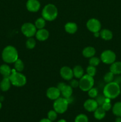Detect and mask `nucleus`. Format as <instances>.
Wrapping results in <instances>:
<instances>
[{
  "label": "nucleus",
  "instance_id": "29",
  "mask_svg": "<svg viewBox=\"0 0 121 122\" xmlns=\"http://www.w3.org/2000/svg\"><path fill=\"white\" fill-rule=\"evenodd\" d=\"M75 122H88V118L85 114H79L75 119Z\"/></svg>",
  "mask_w": 121,
  "mask_h": 122
},
{
  "label": "nucleus",
  "instance_id": "5",
  "mask_svg": "<svg viewBox=\"0 0 121 122\" xmlns=\"http://www.w3.org/2000/svg\"><path fill=\"white\" fill-rule=\"evenodd\" d=\"M94 84V80L93 77L87 75H84V76L79 79V87L83 91L87 92L93 87Z\"/></svg>",
  "mask_w": 121,
  "mask_h": 122
},
{
  "label": "nucleus",
  "instance_id": "33",
  "mask_svg": "<svg viewBox=\"0 0 121 122\" xmlns=\"http://www.w3.org/2000/svg\"><path fill=\"white\" fill-rule=\"evenodd\" d=\"M96 101L97 102V103L98 104V105L99 106H102L103 105V104L105 102V99H106V97L104 96V94L103 95H101V94H98L97 97L96 98Z\"/></svg>",
  "mask_w": 121,
  "mask_h": 122
},
{
  "label": "nucleus",
  "instance_id": "30",
  "mask_svg": "<svg viewBox=\"0 0 121 122\" xmlns=\"http://www.w3.org/2000/svg\"><path fill=\"white\" fill-rule=\"evenodd\" d=\"M100 58L93 56V57L90 58L89 60V64L92 66L97 67L100 63Z\"/></svg>",
  "mask_w": 121,
  "mask_h": 122
},
{
  "label": "nucleus",
  "instance_id": "15",
  "mask_svg": "<svg viewBox=\"0 0 121 122\" xmlns=\"http://www.w3.org/2000/svg\"><path fill=\"white\" fill-rule=\"evenodd\" d=\"M36 38L39 41H45L48 39L49 36V32L46 29H38L36 33Z\"/></svg>",
  "mask_w": 121,
  "mask_h": 122
},
{
  "label": "nucleus",
  "instance_id": "44",
  "mask_svg": "<svg viewBox=\"0 0 121 122\" xmlns=\"http://www.w3.org/2000/svg\"><path fill=\"white\" fill-rule=\"evenodd\" d=\"M0 82H1V81H0Z\"/></svg>",
  "mask_w": 121,
  "mask_h": 122
},
{
  "label": "nucleus",
  "instance_id": "43",
  "mask_svg": "<svg viewBox=\"0 0 121 122\" xmlns=\"http://www.w3.org/2000/svg\"><path fill=\"white\" fill-rule=\"evenodd\" d=\"M120 88H121V85H120Z\"/></svg>",
  "mask_w": 121,
  "mask_h": 122
},
{
  "label": "nucleus",
  "instance_id": "24",
  "mask_svg": "<svg viewBox=\"0 0 121 122\" xmlns=\"http://www.w3.org/2000/svg\"><path fill=\"white\" fill-rule=\"evenodd\" d=\"M114 115L117 117H121V102H117L114 104L112 108Z\"/></svg>",
  "mask_w": 121,
  "mask_h": 122
},
{
  "label": "nucleus",
  "instance_id": "14",
  "mask_svg": "<svg viewBox=\"0 0 121 122\" xmlns=\"http://www.w3.org/2000/svg\"><path fill=\"white\" fill-rule=\"evenodd\" d=\"M98 107V104L93 98L86 100L84 104V108L88 112H94Z\"/></svg>",
  "mask_w": 121,
  "mask_h": 122
},
{
  "label": "nucleus",
  "instance_id": "25",
  "mask_svg": "<svg viewBox=\"0 0 121 122\" xmlns=\"http://www.w3.org/2000/svg\"><path fill=\"white\" fill-rule=\"evenodd\" d=\"M24 65L21 59L18 58L15 62H14V69L18 72H21L24 70Z\"/></svg>",
  "mask_w": 121,
  "mask_h": 122
},
{
  "label": "nucleus",
  "instance_id": "42",
  "mask_svg": "<svg viewBox=\"0 0 121 122\" xmlns=\"http://www.w3.org/2000/svg\"><path fill=\"white\" fill-rule=\"evenodd\" d=\"M1 108H2V104H1V102H0V110L1 109Z\"/></svg>",
  "mask_w": 121,
  "mask_h": 122
},
{
  "label": "nucleus",
  "instance_id": "10",
  "mask_svg": "<svg viewBox=\"0 0 121 122\" xmlns=\"http://www.w3.org/2000/svg\"><path fill=\"white\" fill-rule=\"evenodd\" d=\"M86 26L88 29L93 33L95 32H100L102 27L100 21L95 18L89 19L87 22Z\"/></svg>",
  "mask_w": 121,
  "mask_h": 122
},
{
  "label": "nucleus",
  "instance_id": "32",
  "mask_svg": "<svg viewBox=\"0 0 121 122\" xmlns=\"http://www.w3.org/2000/svg\"><path fill=\"white\" fill-rule=\"evenodd\" d=\"M88 95L91 98H95L98 95V90H97V88H93V87L92 88L90 89L89 91H88Z\"/></svg>",
  "mask_w": 121,
  "mask_h": 122
},
{
  "label": "nucleus",
  "instance_id": "21",
  "mask_svg": "<svg viewBox=\"0 0 121 122\" xmlns=\"http://www.w3.org/2000/svg\"><path fill=\"white\" fill-rule=\"evenodd\" d=\"M73 70L74 76L77 79H80L84 76V70L81 66L77 65L74 67Z\"/></svg>",
  "mask_w": 121,
  "mask_h": 122
},
{
  "label": "nucleus",
  "instance_id": "34",
  "mask_svg": "<svg viewBox=\"0 0 121 122\" xmlns=\"http://www.w3.org/2000/svg\"><path fill=\"white\" fill-rule=\"evenodd\" d=\"M57 114L58 113L53 110H50L47 113V118L51 121H55L57 118Z\"/></svg>",
  "mask_w": 121,
  "mask_h": 122
},
{
  "label": "nucleus",
  "instance_id": "31",
  "mask_svg": "<svg viewBox=\"0 0 121 122\" xmlns=\"http://www.w3.org/2000/svg\"><path fill=\"white\" fill-rule=\"evenodd\" d=\"M86 71H87V75H90V76H92V77H94V76L96 75L97 70H96V67L89 65L87 67Z\"/></svg>",
  "mask_w": 121,
  "mask_h": 122
},
{
  "label": "nucleus",
  "instance_id": "22",
  "mask_svg": "<svg viewBox=\"0 0 121 122\" xmlns=\"http://www.w3.org/2000/svg\"><path fill=\"white\" fill-rule=\"evenodd\" d=\"M106 111L101 106L98 107L94 112V116L97 120H102L105 117Z\"/></svg>",
  "mask_w": 121,
  "mask_h": 122
},
{
  "label": "nucleus",
  "instance_id": "28",
  "mask_svg": "<svg viewBox=\"0 0 121 122\" xmlns=\"http://www.w3.org/2000/svg\"><path fill=\"white\" fill-rule=\"evenodd\" d=\"M114 74L112 73L111 71L106 73L105 75L104 76V81L106 83H110V82H113L114 79Z\"/></svg>",
  "mask_w": 121,
  "mask_h": 122
},
{
  "label": "nucleus",
  "instance_id": "37",
  "mask_svg": "<svg viewBox=\"0 0 121 122\" xmlns=\"http://www.w3.org/2000/svg\"><path fill=\"white\" fill-rule=\"evenodd\" d=\"M113 82H115V83H117L118 85H121V76H119V75H117V76L116 77H114V79Z\"/></svg>",
  "mask_w": 121,
  "mask_h": 122
},
{
  "label": "nucleus",
  "instance_id": "11",
  "mask_svg": "<svg viewBox=\"0 0 121 122\" xmlns=\"http://www.w3.org/2000/svg\"><path fill=\"white\" fill-rule=\"evenodd\" d=\"M60 91L57 87H50L47 89L46 96L51 100H55L60 97Z\"/></svg>",
  "mask_w": 121,
  "mask_h": 122
},
{
  "label": "nucleus",
  "instance_id": "38",
  "mask_svg": "<svg viewBox=\"0 0 121 122\" xmlns=\"http://www.w3.org/2000/svg\"><path fill=\"white\" fill-rule=\"evenodd\" d=\"M39 122H52V121L50 120L48 118H47V119H46V118H44V119H41V120L39 121Z\"/></svg>",
  "mask_w": 121,
  "mask_h": 122
},
{
  "label": "nucleus",
  "instance_id": "41",
  "mask_svg": "<svg viewBox=\"0 0 121 122\" xmlns=\"http://www.w3.org/2000/svg\"><path fill=\"white\" fill-rule=\"evenodd\" d=\"M57 122H66L65 119H60V120H58Z\"/></svg>",
  "mask_w": 121,
  "mask_h": 122
},
{
  "label": "nucleus",
  "instance_id": "26",
  "mask_svg": "<svg viewBox=\"0 0 121 122\" xmlns=\"http://www.w3.org/2000/svg\"><path fill=\"white\" fill-rule=\"evenodd\" d=\"M37 29H43L46 25V20L43 17H39L37 19L34 23Z\"/></svg>",
  "mask_w": 121,
  "mask_h": 122
},
{
  "label": "nucleus",
  "instance_id": "19",
  "mask_svg": "<svg viewBox=\"0 0 121 122\" xmlns=\"http://www.w3.org/2000/svg\"><path fill=\"white\" fill-rule=\"evenodd\" d=\"M11 83L9 77H4L3 79L0 82V88L4 92L8 91L10 88Z\"/></svg>",
  "mask_w": 121,
  "mask_h": 122
},
{
  "label": "nucleus",
  "instance_id": "13",
  "mask_svg": "<svg viewBox=\"0 0 121 122\" xmlns=\"http://www.w3.org/2000/svg\"><path fill=\"white\" fill-rule=\"evenodd\" d=\"M26 8L30 12L38 11L40 8V2L38 0H28L26 2Z\"/></svg>",
  "mask_w": 121,
  "mask_h": 122
},
{
  "label": "nucleus",
  "instance_id": "27",
  "mask_svg": "<svg viewBox=\"0 0 121 122\" xmlns=\"http://www.w3.org/2000/svg\"><path fill=\"white\" fill-rule=\"evenodd\" d=\"M36 45V42L34 38H33L32 37V38H28V39L26 41V46L27 48L32 50L35 47Z\"/></svg>",
  "mask_w": 121,
  "mask_h": 122
},
{
  "label": "nucleus",
  "instance_id": "1",
  "mask_svg": "<svg viewBox=\"0 0 121 122\" xmlns=\"http://www.w3.org/2000/svg\"><path fill=\"white\" fill-rule=\"evenodd\" d=\"M2 58L6 63H14V62L19 58L17 50L14 46L11 45L5 46L2 52Z\"/></svg>",
  "mask_w": 121,
  "mask_h": 122
},
{
  "label": "nucleus",
  "instance_id": "35",
  "mask_svg": "<svg viewBox=\"0 0 121 122\" xmlns=\"http://www.w3.org/2000/svg\"><path fill=\"white\" fill-rule=\"evenodd\" d=\"M101 107L106 111V112H107V111H109L112 108V104L110 102H104V103L103 104Z\"/></svg>",
  "mask_w": 121,
  "mask_h": 122
},
{
  "label": "nucleus",
  "instance_id": "17",
  "mask_svg": "<svg viewBox=\"0 0 121 122\" xmlns=\"http://www.w3.org/2000/svg\"><path fill=\"white\" fill-rule=\"evenodd\" d=\"M78 29V26L75 23L68 22L65 25V30L68 33L74 34L75 33Z\"/></svg>",
  "mask_w": 121,
  "mask_h": 122
},
{
  "label": "nucleus",
  "instance_id": "23",
  "mask_svg": "<svg viewBox=\"0 0 121 122\" xmlns=\"http://www.w3.org/2000/svg\"><path fill=\"white\" fill-rule=\"evenodd\" d=\"M100 36L104 40L109 41L112 39L113 33L110 30L104 29L100 32Z\"/></svg>",
  "mask_w": 121,
  "mask_h": 122
},
{
  "label": "nucleus",
  "instance_id": "18",
  "mask_svg": "<svg viewBox=\"0 0 121 122\" xmlns=\"http://www.w3.org/2000/svg\"><path fill=\"white\" fill-rule=\"evenodd\" d=\"M83 56L85 58H91L96 54V50L93 46H87L83 50Z\"/></svg>",
  "mask_w": 121,
  "mask_h": 122
},
{
  "label": "nucleus",
  "instance_id": "4",
  "mask_svg": "<svg viewBox=\"0 0 121 122\" xmlns=\"http://www.w3.org/2000/svg\"><path fill=\"white\" fill-rule=\"evenodd\" d=\"M11 85L17 87L23 86L27 82L26 77L21 73V72H18L15 69H12V72L9 77Z\"/></svg>",
  "mask_w": 121,
  "mask_h": 122
},
{
  "label": "nucleus",
  "instance_id": "40",
  "mask_svg": "<svg viewBox=\"0 0 121 122\" xmlns=\"http://www.w3.org/2000/svg\"><path fill=\"white\" fill-rule=\"evenodd\" d=\"M115 122H121V117H117L116 119Z\"/></svg>",
  "mask_w": 121,
  "mask_h": 122
},
{
  "label": "nucleus",
  "instance_id": "6",
  "mask_svg": "<svg viewBox=\"0 0 121 122\" xmlns=\"http://www.w3.org/2000/svg\"><path fill=\"white\" fill-rule=\"evenodd\" d=\"M69 102L67 99L64 97H59L55 100L53 102V109L59 114H63L68 109Z\"/></svg>",
  "mask_w": 121,
  "mask_h": 122
},
{
  "label": "nucleus",
  "instance_id": "16",
  "mask_svg": "<svg viewBox=\"0 0 121 122\" xmlns=\"http://www.w3.org/2000/svg\"><path fill=\"white\" fill-rule=\"evenodd\" d=\"M110 71L115 75L121 74V61H115L110 67Z\"/></svg>",
  "mask_w": 121,
  "mask_h": 122
},
{
  "label": "nucleus",
  "instance_id": "20",
  "mask_svg": "<svg viewBox=\"0 0 121 122\" xmlns=\"http://www.w3.org/2000/svg\"><path fill=\"white\" fill-rule=\"evenodd\" d=\"M12 72V69L7 64H2L0 66V73L4 77H9Z\"/></svg>",
  "mask_w": 121,
  "mask_h": 122
},
{
  "label": "nucleus",
  "instance_id": "3",
  "mask_svg": "<svg viewBox=\"0 0 121 122\" xmlns=\"http://www.w3.org/2000/svg\"><path fill=\"white\" fill-rule=\"evenodd\" d=\"M58 11L56 7L52 4H48L43 7L42 11V16L46 21H53L56 19Z\"/></svg>",
  "mask_w": 121,
  "mask_h": 122
},
{
  "label": "nucleus",
  "instance_id": "9",
  "mask_svg": "<svg viewBox=\"0 0 121 122\" xmlns=\"http://www.w3.org/2000/svg\"><path fill=\"white\" fill-rule=\"evenodd\" d=\"M57 88L59 89L60 94H62L63 97L67 100L71 97L73 90H72V88L70 85H66L64 82H60L58 83Z\"/></svg>",
  "mask_w": 121,
  "mask_h": 122
},
{
  "label": "nucleus",
  "instance_id": "2",
  "mask_svg": "<svg viewBox=\"0 0 121 122\" xmlns=\"http://www.w3.org/2000/svg\"><path fill=\"white\" fill-rule=\"evenodd\" d=\"M121 91L120 85L115 82L107 83L103 88V94L110 99L116 98L120 95Z\"/></svg>",
  "mask_w": 121,
  "mask_h": 122
},
{
  "label": "nucleus",
  "instance_id": "7",
  "mask_svg": "<svg viewBox=\"0 0 121 122\" xmlns=\"http://www.w3.org/2000/svg\"><path fill=\"white\" fill-rule=\"evenodd\" d=\"M21 31L23 34L27 38H32L36 35L37 29L35 25L32 23H25L21 27Z\"/></svg>",
  "mask_w": 121,
  "mask_h": 122
},
{
  "label": "nucleus",
  "instance_id": "36",
  "mask_svg": "<svg viewBox=\"0 0 121 122\" xmlns=\"http://www.w3.org/2000/svg\"><path fill=\"white\" fill-rule=\"evenodd\" d=\"M70 85L72 88H77L78 86H79V81H77V79H72L71 80V81H70Z\"/></svg>",
  "mask_w": 121,
  "mask_h": 122
},
{
  "label": "nucleus",
  "instance_id": "39",
  "mask_svg": "<svg viewBox=\"0 0 121 122\" xmlns=\"http://www.w3.org/2000/svg\"><path fill=\"white\" fill-rule=\"evenodd\" d=\"M94 36L96 38H98V37L100 36V32H95L94 33Z\"/></svg>",
  "mask_w": 121,
  "mask_h": 122
},
{
  "label": "nucleus",
  "instance_id": "8",
  "mask_svg": "<svg viewBox=\"0 0 121 122\" xmlns=\"http://www.w3.org/2000/svg\"><path fill=\"white\" fill-rule=\"evenodd\" d=\"M116 56L112 50H105L100 55V60L106 64H112L116 60Z\"/></svg>",
  "mask_w": 121,
  "mask_h": 122
},
{
  "label": "nucleus",
  "instance_id": "12",
  "mask_svg": "<svg viewBox=\"0 0 121 122\" xmlns=\"http://www.w3.org/2000/svg\"><path fill=\"white\" fill-rule=\"evenodd\" d=\"M60 75L66 81H71L74 77L73 70L68 66H64L60 69Z\"/></svg>",
  "mask_w": 121,
  "mask_h": 122
}]
</instances>
